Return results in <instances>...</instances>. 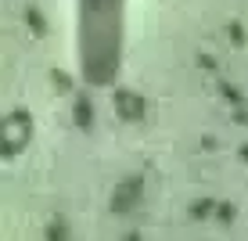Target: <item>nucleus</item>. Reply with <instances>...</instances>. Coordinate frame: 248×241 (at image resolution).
Listing matches in <instances>:
<instances>
[{"label":"nucleus","instance_id":"f03ea898","mask_svg":"<svg viewBox=\"0 0 248 241\" xmlns=\"http://www.w3.org/2000/svg\"><path fill=\"white\" fill-rule=\"evenodd\" d=\"M115 108L119 112H123V115H130V119H137V115H140V97H133V94H119V97H115Z\"/></svg>","mask_w":248,"mask_h":241},{"label":"nucleus","instance_id":"f257e3e1","mask_svg":"<svg viewBox=\"0 0 248 241\" xmlns=\"http://www.w3.org/2000/svg\"><path fill=\"white\" fill-rule=\"evenodd\" d=\"M25 141H29V119H25L22 112H15V115L4 123V144L7 148H22Z\"/></svg>","mask_w":248,"mask_h":241}]
</instances>
